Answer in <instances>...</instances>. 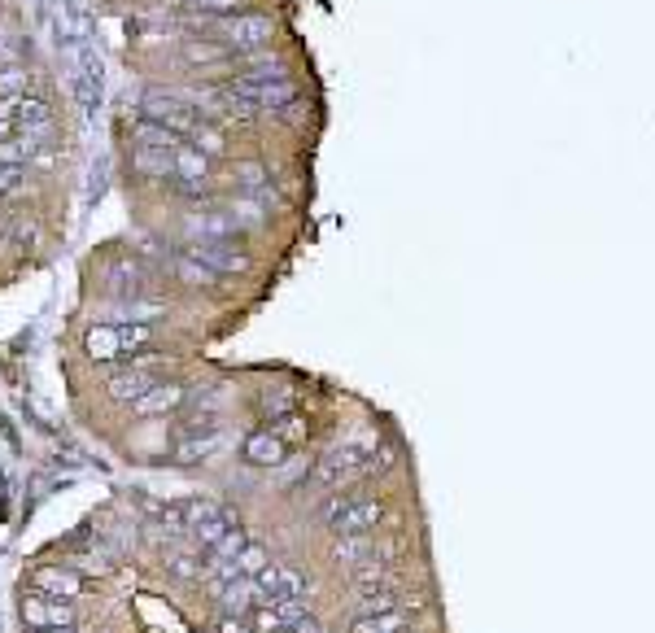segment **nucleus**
<instances>
[{
    "instance_id": "18",
    "label": "nucleus",
    "mask_w": 655,
    "mask_h": 633,
    "mask_svg": "<svg viewBox=\"0 0 655 633\" xmlns=\"http://www.w3.org/2000/svg\"><path fill=\"white\" fill-rule=\"evenodd\" d=\"M188 140H193V145L206 153V158H228V131H223L219 123H206V118H201L197 131Z\"/></svg>"
},
{
    "instance_id": "22",
    "label": "nucleus",
    "mask_w": 655,
    "mask_h": 633,
    "mask_svg": "<svg viewBox=\"0 0 655 633\" xmlns=\"http://www.w3.org/2000/svg\"><path fill=\"white\" fill-rule=\"evenodd\" d=\"M267 564H276V559H271V551H267V546H262V542H249L245 551L236 555V568H241L245 577H258V572L267 568Z\"/></svg>"
},
{
    "instance_id": "9",
    "label": "nucleus",
    "mask_w": 655,
    "mask_h": 633,
    "mask_svg": "<svg viewBox=\"0 0 655 633\" xmlns=\"http://www.w3.org/2000/svg\"><path fill=\"white\" fill-rule=\"evenodd\" d=\"M214 175V158H206L193 140H184L180 149H175V179H188V184H210Z\"/></svg>"
},
{
    "instance_id": "30",
    "label": "nucleus",
    "mask_w": 655,
    "mask_h": 633,
    "mask_svg": "<svg viewBox=\"0 0 655 633\" xmlns=\"http://www.w3.org/2000/svg\"><path fill=\"white\" fill-rule=\"evenodd\" d=\"M49 633H62V629H49Z\"/></svg>"
},
{
    "instance_id": "21",
    "label": "nucleus",
    "mask_w": 655,
    "mask_h": 633,
    "mask_svg": "<svg viewBox=\"0 0 655 633\" xmlns=\"http://www.w3.org/2000/svg\"><path fill=\"white\" fill-rule=\"evenodd\" d=\"M27 88H31V75L22 66H5V70H0V101L27 97Z\"/></svg>"
},
{
    "instance_id": "19",
    "label": "nucleus",
    "mask_w": 655,
    "mask_h": 633,
    "mask_svg": "<svg viewBox=\"0 0 655 633\" xmlns=\"http://www.w3.org/2000/svg\"><path fill=\"white\" fill-rule=\"evenodd\" d=\"M35 590H57V594H79L83 581L75 572H62V568H40L35 572Z\"/></svg>"
},
{
    "instance_id": "24",
    "label": "nucleus",
    "mask_w": 655,
    "mask_h": 633,
    "mask_svg": "<svg viewBox=\"0 0 655 633\" xmlns=\"http://www.w3.org/2000/svg\"><path fill=\"white\" fill-rule=\"evenodd\" d=\"M27 188V166H0V197H18Z\"/></svg>"
},
{
    "instance_id": "27",
    "label": "nucleus",
    "mask_w": 655,
    "mask_h": 633,
    "mask_svg": "<svg viewBox=\"0 0 655 633\" xmlns=\"http://www.w3.org/2000/svg\"><path fill=\"white\" fill-rule=\"evenodd\" d=\"M289 629H293V633H324V625H319V620H315L311 612H306L302 620H297V625H289Z\"/></svg>"
},
{
    "instance_id": "8",
    "label": "nucleus",
    "mask_w": 655,
    "mask_h": 633,
    "mask_svg": "<svg viewBox=\"0 0 655 633\" xmlns=\"http://www.w3.org/2000/svg\"><path fill=\"white\" fill-rule=\"evenodd\" d=\"M372 555H380L376 533H345V537H337V542H332V559H337V564L359 568V564H367Z\"/></svg>"
},
{
    "instance_id": "23",
    "label": "nucleus",
    "mask_w": 655,
    "mask_h": 633,
    "mask_svg": "<svg viewBox=\"0 0 655 633\" xmlns=\"http://www.w3.org/2000/svg\"><path fill=\"white\" fill-rule=\"evenodd\" d=\"M245 546H249V533L241 529V524H232V529L219 537V546H214L210 555H214V559H236V555L245 551Z\"/></svg>"
},
{
    "instance_id": "6",
    "label": "nucleus",
    "mask_w": 655,
    "mask_h": 633,
    "mask_svg": "<svg viewBox=\"0 0 655 633\" xmlns=\"http://www.w3.org/2000/svg\"><path fill=\"white\" fill-rule=\"evenodd\" d=\"M184 402H188L184 385H166V380H158L145 398L131 402V415H166V411H175V406H184Z\"/></svg>"
},
{
    "instance_id": "12",
    "label": "nucleus",
    "mask_w": 655,
    "mask_h": 633,
    "mask_svg": "<svg viewBox=\"0 0 655 633\" xmlns=\"http://www.w3.org/2000/svg\"><path fill=\"white\" fill-rule=\"evenodd\" d=\"M393 607H407V590L402 585H380V590H363L354 599V616H376V612H393Z\"/></svg>"
},
{
    "instance_id": "5",
    "label": "nucleus",
    "mask_w": 655,
    "mask_h": 633,
    "mask_svg": "<svg viewBox=\"0 0 655 633\" xmlns=\"http://www.w3.org/2000/svg\"><path fill=\"white\" fill-rule=\"evenodd\" d=\"M188 254H193L197 262H206L210 271H219V276H245L249 271V258L236 254L232 241H193L188 245Z\"/></svg>"
},
{
    "instance_id": "15",
    "label": "nucleus",
    "mask_w": 655,
    "mask_h": 633,
    "mask_svg": "<svg viewBox=\"0 0 655 633\" xmlns=\"http://www.w3.org/2000/svg\"><path fill=\"white\" fill-rule=\"evenodd\" d=\"M219 446H223V433H219V428H214V433H206V437H201V433H188L180 446H175V459H180V463H201V459H210Z\"/></svg>"
},
{
    "instance_id": "10",
    "label": "nucleus",
    "mask_w": 655,
    "mask_h": 633,
    "mask_svg": "<svg viewBox=\"0 0 655 633\" xmlns=\"http://www.w3.org/2000/svg\"><path fill=\"white\" fill-rule=\"evenodd\" d=\"M131 175H140V179H175V153L131 145Z\"/></svg>"
},
{
    "instance_id": "26",
    "label": "nucleus",
    "mask_w": 655,
    "mask_h": 633,
    "mask_svg": "<svg viewBox=\"0 0 655 633\" xmlns=\"http://www.w3.org/2000/svg\"><path fill=\"white\" fill-rule=\"evenodd\" d=\"M14 127H18V110H14V101H0V140L14 136Z\"/></svg>"
},
{
    "instance_id": "13",
    "label": "nucleus",
    "mask_w": 655,
    "mask_h": 633,
    "mask_svg": "<svg viewBox=\"0 0 655 633\" xmlns=\"http://www.w3.org/2000/svg\"><path fill=\"white\" fill-rule=\"evenodd\" d=\"M14 110H18V127L31 131V136H44V131H53V105L44 101V97H18Z\"/></svg>"
},
{
    "instance_id": "1",
    "label": "nucleus",
    "mask_w": 655,
    "mask_h": 633,
    "mask_svg": "<svg viewBox=\"0 0 655 633\" xmlns=\"http://www.w3.org/2000/svg\"><path fill=\"white\" fill-rule=\"evenodd\" d=\"M214 31H219V40L228 44L236 57H245V53L271 49V40H276V18H271V14H254V9H241V14L214 22Z\"/></svg>"
},
{
    "instance_id": "3",
    "label": "nucleus",
    "mask_w": 655,
    "mask_h": 633,
    "mask_svg": "<svg viewBox=\"0 0 655 633\" xmlns=\"http://www.w3.org/2000/svg\"><path fill=\"white\" fill-rule=\"evenodd\" d=\"M380 524H385V503H380V498H363L359 494L337 520L328 524V529L337 533V537H345V533H376Z\"/></svg>"
},
{
    "instance_id": "17",
    "label": "nucleus",
    "mask_w": 655,
    "mask_h": 633,
    "mask_svg": "<svg viewBox=\"0 0 655 633\" xmlns=\"http://www.w3.org/2000/svg\"><path fill=\"white\" fill-rule=\"evenodd\" d=\"M44 145L31 136H9V140H0V166H27V162H35V153H40Z\"/></svg>"
},
{
    "instance_id": "29",
    "label": "nucleus",
    "mask_w": 655,
    "mask_h": 633,
    "mask_svg": "<svg viewBox=\"0 0 655 633\" xmlns=\"http://www.w3.org/2000/svg\"><path fill=\"white\" fill-rule=\"evenodd\" d=\"M398 633H420V629H415V625H407V629H398Z\"/></svg>"
},
{
    "instance_id": "2",
    "label": "nucleus",
    "mask_w": 655,
    "mask_h": 633,
    "mask_svg": "<svg viewBox=\"0 0 655 633\" xmlns=\"http://www.w3.org/2000/svg\"><path fill=\"white\" fill-rule=\"evenodd\" d=\"M175 53H180V62L193 66V70H232V62H236V53L228 44L210 40V35H201V31H188L184 40H175Z\"/></svg>"
},
{
    "instance_id": "7",
    "label": "nucleus",
    "mask_w": 655,
    "mask_h": 633,
    "mask_svg": "<svg viewBox=\"0 0 655 633\" xmlns=\"http://www.w3.org/2000/svg\"><path fill=\"white\" fill-rule=\"evenodd\" d=\"M131 145H140V149H162V153H175L184 145V136H175L171 127H162V123H153V118L140 114L136 123H131Z\"/></svg>"
},
{
    "instance_id": "14",
    "label": "nucleus",
    "mask_w": 655,
    "mask_h": 633,
    "mask_svg": "<svg viewBox=\"0 0 655 633\" xmlns=\"http://www.w3.org/2000/svg\"><path fill=\"white\" fill-rule=\"evenodd\" d=\"M171 271H175V280L193 284V289H214V284H219V271H210L206 262H197L193 254H188V249L171 254Z\"/></svg>"
},
{
    "instance_id": "11",
    "label": "nucleus",
    "mask_w": 655,
    "mask_h": 633,
    "mask_svg": "<svg viewBox=\"0 0 655 633\" xmlns=\"http://www.w3.org/2000/svg\"><path fill=\"white\" fill-rule=\"evenodd\" d=\"M424 603L415 607H393V612H376V616H354V633H398L415 625V612H420Z\"/></svg>"
},
{
    "instance_id": "28",
    "label": "nucleus",
    "mask_w": 655,
    "mask_h": 633,
    "mask_svg": "<svg viewBox=\"0 0 655 633\" xmlns=\"http://www.w3.org/2000/svg\"><path fill=\"white\" fill-rule=\"evenodd\" d=\"M9 232V219H5V214H0V236H5Z\"/></svg>"
},
{
    "instance_id": "25",
    "label": "nucleus",
    "mask_w": 655,
    "mask_h": 633,
    "mask_svg": "<svg viewBox=\"0 0 655 633\" xmlns=\"http://www.w3.org/2000/svg\"><path fill=\"white\" fill-rule=\"evenodd\" d=\"M271 607H276V612H280L284 625H297V620H302L306 612H311V607H306V599H276Z\"/></svg>"
},
{
    "instance_id": "20",
    "label": "nucleus",
    "mask_w": 655,
    "mask_h": 633,
    "mask_svg": "<svg viewBox=\"0 0 655 633\" xmlns=\"http://www.w3.org/2000/svg\"><path fill=\"white\" fill-rule=\"evenodd\" d=\"M180 511H184V524H188V529H197V524L223 516V507L214 503V498H188V503H180Z\"/></svg>"
},
{
    "instance_id": "4",
    "label": "nucleus",
    "mask_w": 655,
    "mask_h": 633,
    "mask_svg": "<svg viewBox=\"0 0 655 633\" xmlns=\"http://www.w3.org/2000/svg\"><path fill=\"white\" fill-rule=\"evenodd\" d=\"M289 441H284L276 428H258V433H249L245 437V446H241V459L245 463H254V468H280L284 459H289Z\"/></svg>"
},
{
    "instance_id": "16",
    "label": "nucleus",
    "mask_w": 655,
    "mask_h": 633,
    "mask_svg": "<svg viewBox=\"0 0 655 633\" xmlns=\"http://www.w3.org/2000/svg\"><path fill=\"white\" fill-rule=\"evenodd\" d=\"M22 612H27L31 625H44V620H53V625H62V620H75V612L62 603H53V594H31L27 603H22Z\"/></svg>"
}]
</instances>
